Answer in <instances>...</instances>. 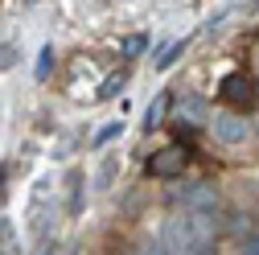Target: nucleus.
Returning <instances> with one entry per match:
<instances>
[{"instance_id": "f257e3e1", "label": "nucleus", "mask_w": 259, "mask_h": 255, "mask_svg": "<svg viewBox=\"0 0 259 255\" xmlns=\"http://www.w3.org/2000/svg\"><path fill=\"white\" fill-rule=\"evenodd\" d=\"M160 251L165 255H214L218 251V231H214V214H169L160 222Z\"/></svg>"}, {"instance_id": "f03ea898", "label": "nucleus", "mask_w": 259, "mask_h": 255, "mask_svg": "<svg viewBox=\"0 0 259 255\" xmlns=\"http://www.w3.org/2000/svg\"><path fill=\"white\" fill-rule=\"evenodd\" d=\"M218 99L222 103H231V107H255L259 103V82L247 74V70H231V74H222L218 78Z\"/></svg>"}, {"instance_id": "7ed1b4c3", "label": "nucleus", "mask_w": 259, "mask_h": 255, "mask_svg": "<svg viewBox=\"0 0 259 255\" xmlns=\"http://www.w3.org/2000/svg\"><path fill=\"white\" fill-rule=\"evenodd\" d=\"M185 165H189V148H181V144H169V148H160V152H152L148 161H144V173L148 177H181L185 173Z\"/></svg>"}, {"instance_id": "20e7f679", "label": "nucleus", "mask_w": 259, "mask_h": 255, "mask_svg": "<svg viewBox=\"0 0 259 255\" xmlns=\"http://www.w3.org/2000/svg\"><path fill=\"white\" fill-rule=\"evenodd\" d=\"M173 202H181V210H193V214H214L218 210V189L210 181H189L173 194Z\"/></svg>"}, {"instance_id": "39448f33", "label": "nucleus", "mask_w": 259, "mask_h": 255, "mask_svg": "<svg viewBox=\"0 0 259 255\" xmlns=\"http://www.w3.org/2000/svg\"><path fill=\"white\" fill-rule=\"evenodd\" d=\"M210 132H214V140L235 148V144H243L251 136V123H247V115H235V111H214L210 115Z\"/></svg>"}, {"instance_id": "423d86ee", "label": "nucleus", "mask_w": 259, "mask_h": 255, "mask_svg": "<svg viewBox=\"0 0 259 255\" xmlns=\"http://www.w3.org/2000/svg\"><path fill=\"white\" fill-rule=\"evenodd\" d=\"M165 111H169V91H165V95H156L152 107L144 111V132H160V119H165Z\"/></svg>"}, {"instance_id": "0eeeda50", "label": "nucleus", "mask_w": 259, "mask_h": 255, "mask_svg": "<svg viewBox=\"0 0 259 255\" xmlns=\"http://www.w3.org/2000/svg\"><path fill=\"white\" fill-rule=\"evenodd\" d=\"M185 46H189L185 37H181V41H173V46H165V54H160V58H156V70H169V66H173V62H177V58L185 54Z\"/></svg>"}, {"instance_id": "6e6552de", "label": "nucleus", "mask_w": 259, "mask_h": 255, "mask_svg": "<svg viewBox=\"0 0 259 255\" xmlns=\"http://www.w3.org/2000/svg\"><path fill=\"white\" fill-rule=\"evenodd\" d=\"M119 132H123V123H119V119H107L99 132H95V148H103L107 140H119Z\"/></svg>"}, {"instance_id": "1a4fd4ad", "label": "nucleus", "mask_w": 259, "mask_h": 255, "mask_svg": "<svg viewBox=\"0 0 259 255\" xmlns=\"http://www.w3.org/2000/svg\"><path fill=\"white\" fill-rule=\"evenodd\" d=\"M50 70H54V50L50 46H41V54H37V78H50Z\"/></svg>"}, {"instance_id": "9d476101", "label": "nucleus", "mask_w": 259, "mask_h": 255, "mask_svg": "<svg viewBox=\"0 0 259 255\" xmlns=\"http://www.w3.org/2000/svg\"><path fill=\"white\" fill-rule=\"evenodd\" d=\"M140 50H148V33H136V37L123 41V58H136Z\"/></svg>"}, {"instance_id": "9b49d317", "label": "nucleus", "mask_w": 259, "mask_h": 255, "mask_svg": "<svg viewBox=\"0 0 259 255\" xmlns=\"http://www.w3.org/2000/svg\"><path fill=\"white\" fill-rule=\"evenodd\" d=\"M123 78H127V74H111V78H107V82L99 87V95H95V99H111V95H115V91L123 87Z\"/></svg>"}, {"instance_id": "f8f14e48", "label": "nucleus", "mask_w": 259, "mask_h": 255, "mask_svg": "<svg viewBox=\"0 0 259 255\" xmlns=\"http://www.w3.org/2000/svg\"><path fill=\"white\" fill-rule=\"evenodd\" d=\"M239 255H259V235H247L239 243Z\"/></svg>"}, {"instance_id": "ddd939ff", "label": "nucleus", "mask_w": 259, "mask_h": 255, "mask_svg": "<svg viewBox=\"0 0 259 255\" xmlns=\"http://www.w3.org/2000/svg\"><path fill=\"white\" fill-rule=\"evenodd\" d=\"M136 255H165V251H136Z\"/></svg>"}, {"instance_id": "4468645a", "label": "nucleus", "mask_w": 259, "mask_h": 255, "mask_svg": "<svg viewBox=\"0 0 259 255\" xmlns=\"http://www.w3.org/2000/svg\"><path fill=\"white\" fill-rule=\"evenodd\" d=\"M247 9H259V0H247Z\"/></svg>"}, {"instance_id": "2eb2a0df", "label": "nucleus", "mask_w": 259, "mask_h": 255, "mask_svg": "<svg viewBox=\"0 0 259 255\" xmlns=\"http://www.w3.org/2000/svg\"><path fill=\"white\" fill-rule=\"evenodd\" d=\"M46 255H50V251H46Z\"/></svg>"}]
</instances>
